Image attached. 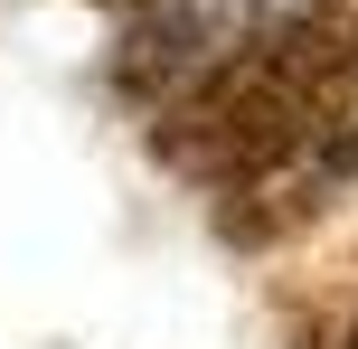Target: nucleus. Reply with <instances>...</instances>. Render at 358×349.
Wrapping results in <instances>:
<instances>
[{
  "label": "nucleus",
  "instance_id": "nucleus-1",
  "mask_svg": "<svg viewBox=\"0 0 358 349\" xmlns=\"http://www.w3.org/2000/svg\"><path fill=\"white\" fill-rule=\"evenodd\" d=\"M349 349H358V331H349Z\"/></svg>",
  "mask_w": 358,
  "mask_h": 349
}]
</instances>
